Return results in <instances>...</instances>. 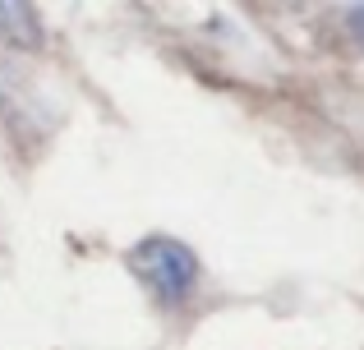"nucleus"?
Instances as JSON below:
<instances>
[{"mask_svg": "<svg viewBox=\"0 0 364 350\" xmlns=\"http://www.w3.org/2000/svg\"><path fill=\"white\" fill-rule=\"evenodd\" d=\"M0 37H9V42L23 46V51L42 46V23H37V9L33 5H5V0H0Z\"/></svg>", "mask_w": 364, "mask_h": 350, "instance_id": "obj_2", "label": "nucleus"}, {"mask_svg": "<svg viewBox=\"0 0 364 350\" xmlns=\"http://www.w3.org/2000/svg\"><path fill=\"white\" fill-rule=\"evenodd\" d=\"M129 272L161 309L189 305V295L198 290V258L176 235H143L129 249Z\"/></svg>", "mask_w": 364, "mask_h": 350, "instance_id": "obj_1", "label": "nucleus"}, {"mask_svg": "<svg viewBox=\"0 0 364 350\" xmlns=\"http://www.w3.org/2000/svg\"><path fill=\"white\" fill-rule=\"evenodd\" d=\"M341 28H346L350 42L364 51V5H346V9H341Z\"/></svg>", "mask_w": 364, "mask_h": 350, "instance_id": "obj_3", "label": "nucleus"}]
</instances>
